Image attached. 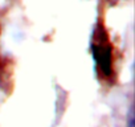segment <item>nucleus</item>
Instances as JSON below:
<instances>
[{
    "label": "nucleus",
    "mask_w": 135,
    "mask_h": 127,
    "mask_svg": "<svg viewBox=\"0 0 135 127\" xmlns=\"http://www.w3.org/2000/svg\"><path fill=\"white\" fill-rule=\"evenodd\" d=\"M91 54L95 64L99 66L101 72L110 77L113 72V57H111V48L106 45H91Z\"/></svg>",
    "instance_id": "f257e3e1"
}]
</instances>
